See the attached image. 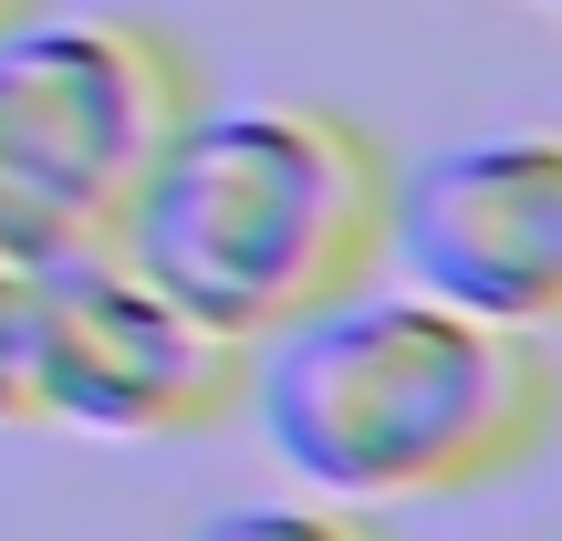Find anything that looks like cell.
I'll return each instance as SVG.
<instances>
[{"instance_id": "1", "label": "cell", "mask_w": 562, "mask_h": 541, "mask_svg": "<svg viewBox=\"0 0 562 541\" xmlns=\"http://www.w3.org/2000/svg\"><path fill=\"white\" fill-rule=\"evenodd\" d=\"M240 406L302 489L417 510L542 459L562 427V375L542 334L480 323L417 281H355L250 343Z\"/></svg>"}, {"instance_id": "2", "label": "cell", "mask_w": 562, "mask_h": 541, "mask_svg": "<svg viewBox=\"0 0 562 541\" xmlns=\"http://www.w3.org/2000/svg\"><path fill=\"white\" fill-rule=\"evenodd\" d=\"M385 199H396V157L364 115L302 94H199L136 178L115 250L209 334L261 343L385 271Z\"/></svg>"}, {"instance_id": "3", "label": "cell", "mask_w": 562, "mask_h": 541, "mask_svg": "<svg viewBox=\"0 0 562 541\" xmlns=\"http://www.w3.org/2000/svg\"><path fill=\"white\" fill-rule=\"evenodd\" d=\"M199 63L167 21L11 11L0 21V250L63 261L115 240L136 178L199 104Z\"/></svg>"}, {"instance_id": "4", "label": "cell", "mask_w": 562, "mask_h": 541, "mask_svg": "<svg viewBox=\"0 0 562 541\" xmlns=\"http://www.w3.org/2000/svg\"><path fill=\"white\" fill-rule=\"evenodd\" d=\"M250 343L209 334L188 302L125 261L115 240H83L53 261V334H42V427L74 438H199V427L240 417Z\"/></svg>"}, {"instance_id": "5", "label": "cell", "mask_w": 562, "mask_h": 541, "mask_svg": "<svg viewBox=\"0 0 562 541\" xmlns=\"http://www.w3.org/2000/svg\"><path fill=\"white\" fill-rule=\"evenodd\" d=\"M385 271L510 334H562V125H510L396 167Z\"/></svg>"}, {"instance_id": "6", "label": "cell", "mask_w": 562, "mask_h": 541, "mask_svg": "<svg viewBox=\"0 0 562 541\" xmlns=\"http://www.w3.org/2000/svg\"><path fill=\"white\" fill-rule=\"evenodd\" d=\"M42 334H53V261L0 250V438L42 427Z\"/></svg>"}, {"instance_id": "7", "label": "cell", "mask_w": 562, "mask_h": 541, "mask_svg": "<svg viewBox=\"0 0 562 541\" xmlns=\"http://www.w3.org/2000/svg\"><path fill=\"white\" fill-rule=\"evenodd\" d=\"M188 541H396V531H385V510H355V500H323V489H302V500H240V510H209Z\"/></svg>"}, {"instance_id": "8", "label": "cell", "mask_w": 562, "mask_h": 541, "mask_svg": "<svg viewBox=\"0 0 562 541\" xmlns=\"http://www.w3.org/2000/svg\"><path fill=\"white\" fill-rule=\"evenodd\" d=\"M11 11H32V0H0V21H11Z\"/></svg>"}, {"instance_id": "9", "label": "cell", "mask_w": 562, "mask_h": 541, "mask_svg": "<svg viewBox=\"0 0 562 541\" xmlns=\"http://www.w3.org/2000/svg\"><path fill=\"white\" fill-rule=\"evenodd\" d=\"M552 343H562V334H552Z\"/></svg>"}]
</instances>
